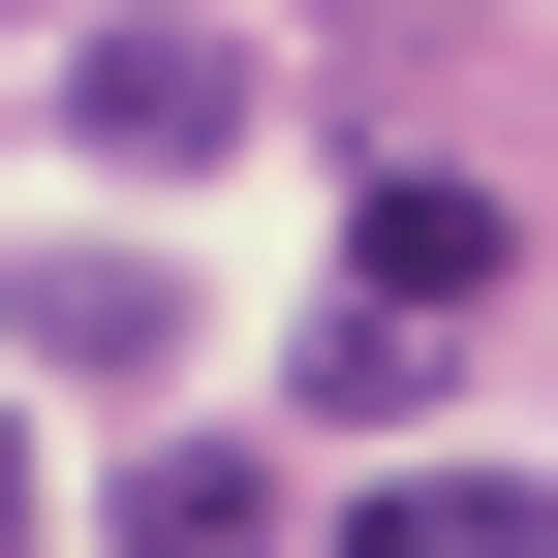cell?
Listing matches in <instances>:
<instances>
[{
    "label": "cell",
    "instance_id": "cell-4",
    "mask_svg": "<svg viewBox=\"0 0 558 558\" xmlns=\"http://www.w3.org/2000/svg\"><path fill=\"white\" fill-rule=\"evenodd\" d=\"M435 373H465V311H403V279H341V311H311V435H403Z\"/></svg>",
    "mask_w": 558,
    "mask_h": 558
},
{
    "label": "cell",
    "instance_id": "cell-2",
    "mask_svg": "<svg viewBox=\"0 0 558 558\" xmlns=\"http://www.w3.org/2000/svg\"><path fill=\"white\" fill-rule=\"evenodd\" d=\"M341 279H403V311H497V279H527V186H465V156H403L373 218H341Z\"/></svg>",
    "mask_w": 558,
    "mask_h": 558
},
{
    "label": "cell",
    "instance_id": "cell-6",
    "mask_svg": "<svg viewBox=\"0 0 558 558\" xmlns=\"http://www.w3.org/2000/svg\"><path fill=\"white\" fill-rule=\"evenodd\" d=\"M124 558H279V435H156L124 465Z\"/></svg>",
    "mask_w": 558,
    "mask_h": 558
},
{
    "label": "cell",
    "instance_id": "cell-7",
    "mask_svg": "<svg viewBox=\"0 0 558 558\" xmlns=\"http://www.w3.org/2000/svg\"><path fill=\"white\" fill-rule=\"evenodd\" d=\"M0 558H32V403H0Z\"/></svg>",
    "mask_w": 558,
    "mask_h": 558
},
{
    "label": "cell",
    "instance_id": "cell-5",
    "mask_svg": "<svg viewBox=\"0 0 558 558\" xmlns=\"http://www.w3.org/2000/svg\"><path fill=\"white\" fill-rule=\"evenodd\" d=\"M341 558H558V497H527V465H373Z\"/></svg>",
    "mask_w": 558,
    "mask_h": 558
},
{
    "label": "cell",
    "instance_id": "cell-1",
    "mask_svg": "<svg viewBox=\"0 0 558 558\" xmlns=\"http://www.w3.org/2000/svg\"><path fill=\"white\" fill-rule=\"evenodd\" d=\"M248 32H186V0H62V156H94V186H218L248 156Z\"/></svg>",
    "mask_w": 558,
    "mask_h": 558
},
{
    "label": "cell",
    "instance_id": "cell-3",
    "mask_svg": "<svg viewBox=\"0 0 558 558\" xmlns=\"http://www.w3.org/2000/svg\"><path fill=\"white\" fill-rule=\"evenodd\" d=\"M0 341H32V373H156L186 279H156V248H32V279H0Z\"/></svg>",
    "mask_w": 558,
    "mask_h": 558
}]
</instances>
